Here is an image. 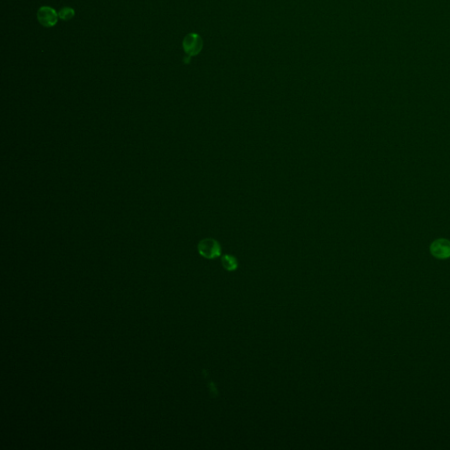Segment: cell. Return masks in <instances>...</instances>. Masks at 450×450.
Wrapping results in <instances>:
<instances>
[{
  "label": "cell",
  "instance_id": "1",
  "mask_svg": "<svg viewBox=\"0 0 450 450\" xmlns=\"http://www.w3.org/2000/svg\"><path fill=\"white\" fill-rule=\"evenodd\" d=\"M198 251L204 258L213 259L221 255V246L214 238H204L198 243Z\"/></svg>",
  "mask_w": 450,
  "mask_h": 450
},
{
  "label": "cell",
  "instance_id": "2",
  "mask_svg": "<svg viewBox=\"0 0 450 450\" xmlns=\"http://www.w3.org/2000/svg\"><path fill=\"white\" fill-rule=\"evenodd\" d=\"M182 46L188 56H195L198 55L203 49V39L198 33H189L185 37Z\"/></svg>",
  "mask_w": 450,
  "mask_h": 450
},
{
  "label": "cell",
  "instance_id": "3",
  "mask_svg": "<svg viewBox=\"0 0 450 450\" xmlns=\"http://www.w3.org/2000/svg\"><path fill=\"white\" fill-rule=\"evenodd\" d=\"M58 12L50 6H41L37 11V18L45 27H52L58 21Z\"/></svg>",
  "mask_w": 450,
  "mask_h": 450
},
{
  "label": "cell",
  "instance_id": "4",
  "mask_svg": "<svg viewBox=\"0 0 450 450\" xmlns=\"http://www.w3.org/2000/svg\"><path fill=\"white\" fill-rule=\"evenodd\" d=\"M430 252L436 258H450V241L446 238L436 239L430 245Z\"/></svg>",
  "mask_w": 450,
  "mask_h": 450
},
{
  "label": "cell",
  "instance_id": "5",
  "mask_svg": "<svg viewBox=\"0 0 450 450\" xmlns=\"http://www.w3.org/2000/svg\"><path fill=\"white\" fill-rule=\"evenodd\" d=\"M222 266L227 271H234L237 268V260L232 255L226 254L222 257Z\"/></svg>",
  "mask_w": 450,
  "mask_h": 450
},
{
  "label": "cell",
  "instance_id": "6",
  "mask_svg": "<svg viewBox=\"0 0 450 450\" xmlns=\"http://www.w3.org/2000/svg\"><path fill=\"white\" fill-rule=\"evenodd\" d=\"M58 16H59V18H61V19H63L64 21H68V20H70L71 18H74V16H75V11H74L72 8L65 6V7L62 8V9L58 11Z\"/></svg>",
  "mask_w": 450,
  "mask_h": 450
}]
</instances>
